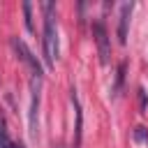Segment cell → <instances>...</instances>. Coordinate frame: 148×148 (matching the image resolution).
Instances as JSON below:
<instances>
[{"instance_id": "obj_1", "label": "cell", "mask_w": 148, "mask_h": 148, "mask_svg": "<svg viewBox=\"0 0 148 148\" xmlns=\"http://www.w3.org/2000/svg\"><path fill=\"white\" fill-rule=\"evenodd\" d=\"M44 62L46 67H56L58 53H60V42H58V23H56V5L46 2L44 5Z\"/></svg>"}, {"instance_id": "obj_2", "label": "cell", "mask_w": 148, "mask_h": 148, "mask_svg": "<svg viewBox=\"0 0 148 148\" xmlns=\"http://www.w3.org/2000/svg\"><path fill=\"white\" fill-rule=\"evenodd\" d=\"M39 88H42V76L30 79V111H28V125H30V136L37 139V113H39Z\"/></svg>"}, {"instance_id": "obj_3", "label": "cell", "mask_w": 148, "mask_h": 148, "mask_svg": "<svg viewBox=\"0 0 148 148\" xmlns=\"http://www.w3.org/2000/svg\"><path fill=\"white\" fill-rule=\"evenodd\" d=\"M92 35H95V42H97L99 60H102V65H106L109 62V35H106V25L102 21H95L92 23Z\"/></svg>"}, {"instance_id": "obj_4", "label": "cell", "mask_w": 148, "mask_h": 148, "mask_svg": "<svg viewBox=\"0 0 148 148\" xmlns=\"http://www.w3.org/2000/svg\"><path fill=\"white\" fill-rule=\"evenodd\" d=\"M12 46H14L16 56H18V58H21L25 65H30V67H32L35 76H42V67H39V60H37V56H32V51L25 46V42H21L18 37H14V39H12Z\"/></svg>"}, {"instance_id": "obj_5", "label": "cell", "mask_w": 148, "mask_h": 148, "mask_svg": "<svg viewBox=\"0 0 148 148\" xmlns=\"http://www.w3.org/2000/svg\"><path fill=\"white\" fill-rule=\"evenodd\" d=\"M130 14H132V5H123V7H120V21H118V42H120V44L127 42V23H130Z\"/></svg>"}, {"instance_id": "obj_6", "label": "cell", "mask_w": 148, "mask_h": 148, "mask_svg": "<svg viewBox=\"0 0 148 148\" xmlns=\"http://www.w3.org/2000/svg\"><path fill=\"white\" fill-rule=\"evenodd\" d=\"M9 146H12V141H9V134H7V123L0 113V148H9Z\"/></svg>"}, {"instance_id": "obj_7", "label": "cell", "mask_w": 148, "mask_h": 148, "mask_svg": "<svg viewBox=\"0 0 148 148\" xmlns=\"http://www.w3.org/2000/svg\"><path fill=\"white\" fill-rule=\"evenodd\" d=\"M125 67H127L125 62H120V65H118V76H116V88H113V92H116V95L120 92V86H123V74H125Z\"/></svg>"}, {"instance_id": "obj_8", "label": "cell", "mask_w": 148, "mask_h": 148, "mask_svg": "<svg viewBox=\"0 0 148 148\" xmlns=\"http://www.w3.org/2000/svg\"><path fill=\"white\" fill-rule=\"evenodd\" d=\"M134 139L148 143V132H146V127H134Z\"/></svg>"}, {"instance_id": "obj_9", "label": "cell", "mask_w": 148, "mask_h": 148, "mask_svg": "<svg viewBox=\"0 0 148 148\" xmlns=\"http://www.w3.org/2000/svg\"><path fill=\"white\" fill-rule=\"evenodd\" d=\"M23 12H25V28H28V30H32V18H30V2H25V5H23Z\"/></svg>"}, {"instance_id": "obj_10", "label": "cell", "mask_w": 148, "mask_h": 148, "mask_svg": "<svg viewBox=\"0 0 148 148\" xmlns=\"http://www.w3.org/2000/svg\"><path fill=\"white\" fill-rule=\"evenodd\" d=\"M9 148H23V146H21V143H14V141H12V146H9Z\"/></svg>"}]
</instances>
